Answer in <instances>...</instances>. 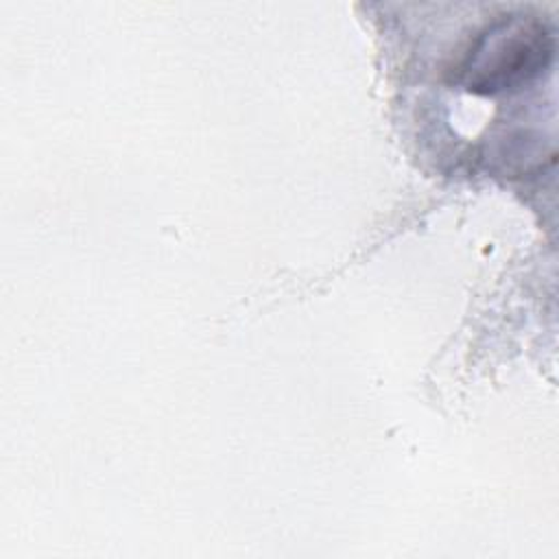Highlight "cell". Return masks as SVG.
<instances>
[{"mask_svg": "<svg viewBox=\"0 0 559 559\" xmlns=\"http://www.w3.org/2000/svg\"><path fill=\"white\" fill-rule=\"evenodd\" d=\"M552 33L533 17H509L487 28L459 66V81L474 94L513 92L552 61Z\"/></svg>", "mask_w": 559, "mask_h": 559, "instance_id": "6da1fadb", "label": "cell"}]
</instances>
